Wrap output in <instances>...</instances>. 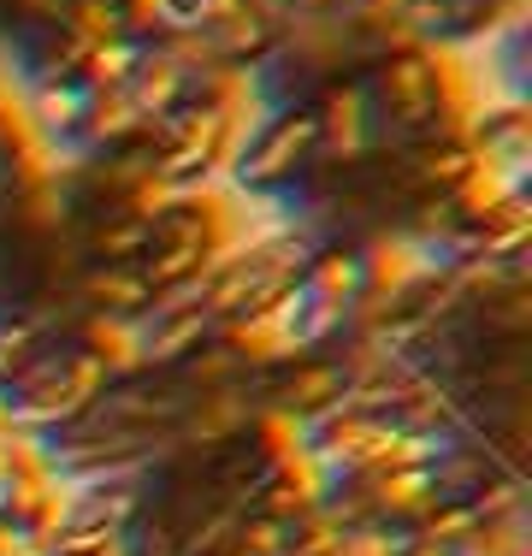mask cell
I'll use <instances>...</instances> for the list:
<instances>
[{
  "mask_svg": "<svg viewBox=\"0 0 532 556\" xmlns=\"http://www.w3.org/2000/svg\"><path fill=\"white\" fill-rule=\"evenodd\" d=\"M314 154H319L314 108L284 101V108H273L243 142H237V154L225 161V190H231L237 202H243V195H249V202L290 195V184L302 178V166H308Z\"/></svg>",
  "mask_w": 532,
  "mask_h": 556,
  "instance_id": "cell-1",
  "label": "cell"
},
{
  "mask_svg": "<svg viewBox=\"0 0 532 556\" xmlns=\"http://www.w3.org/2000/svg\"><path fill=\"white\" fill-rule=\"evenodd\" d=\"M314 125H319V149H326V161L350 172V166L372 149V137H379V125H372V101H367V84H331L326 101L314 108Z\"/></svg>",
  "mask_w": 532,
  "mask_h": 556,
  "instance_id": "cell-2",
  "label": "cell"
},
{
  "mask_svg": "<svg viewBox=\"0 0 532 556\" xmlns=\"http://www.w3.org/2000/svg\"><path fill=\"white\" fill-rule=\"evenodd\" d=\"M84 113H89V89L77 77H30L18 130L30 142H42V149H65L84 130Z\"/></svg>",
  "mask_w": 532,
  "mask_h": 556,
  "instance_id": "cell-3",
  "label": "cell"
},
{
  "mask_svg": "<svg viewBox=\"0 0 532 556\" xmlns=\"http://www.w3.org/2000/svg\"><path fill=\"white\" fill-rule=\"evenodd\" d=\"M302 290H308V302L331 314H355L367 296V261L355 243H314L308 267H302Z\"/></svg>",
  "mask_w": 532,
  "mask_h": 556,
  "instance_id": "cell-4",
  "label": "cell"
},
{
  "mask_svg": "<svg viewBox=\"0 0 532 556\" xmlns=\"http://www.w3.org/2000/svg\"><path fill=\"white\" fill-rule=\"evenodd\" d=\"M190 89H195V72L183 60H172L160 42L142 48V60H137V77L125 84V96L137 101V113L149 118V130L160 125V118H172L190 101Z\"/></svg>",
  "mask_w": 532,
  "mask_h": 556,
  "instance_id": "cell-5",
  "label": "cell"
},
{
  "mask_svg": "<svg viewBox=\"0 0 532 556\" xmlns=\"http://www.w3.org/2000/svg\"><path fill=\"white\" fill-rule=\"evenodd\" d=\"M343 396V367L331 362V355H314V362H296L284 379H278V391H273V403L266 408H284V415H296V420H326L331 415V403Z\"/></svg>",
  "mask_w": 532,
  "mask_h": 556,
  "instance_id": "cell-6",
  "label": "cell"
},
{
  "mask_svg": "<svg viewBox=\"0 0 532 556\" xmlns=\"http://www.w3.org/2000/svg\"><path fill=\"white\" fill-rule=\"evenodd\" d=\"M77 343L106 367V379H137L142 374V320H130V314H89Z\"/></svg>",
  "mask_w": 532,
  "mask_h": 556,
  "instance_id": "cell-7",
  "label": "cell"
},
{
  "mask_svg": "<svg viewBox=\"0 0 532 556\" xmlns=\"http://www.w3.org/2000/svg\"><path fill=\"white\" fill-rule=\"evenodd\" d=\"M77 296L96 314H130V320H142L154 308V290L142 278V267H89L77 278Z\"/></svg>",
  "mask_w": 532,
  "mask_h": 556,
  "instance_id": "cell-8",
  "label": "cell"
},
{
  "mask_svg": "<svg viewBox=\"0 0 532 556\" xmlns=\"http://www.w3.org/2000/svg\"><path fill=\"white\" fill-rule=\"evenodd\" d=\"M142 130H149V118L137 113V101H130L125 89H106V96H89L77 142H84V149H125V142H137Z\"/></svg>",
  "mask_w": 532,
  "mask_h": 556,
  "instance_id": "cell-9",
  "label": "cell"
},
{
  "mask_svg": "<svg viewBox=\"0 0 532 556\" xmlns=\"http://www.w3.org/2000/svg\"><path fill=\"white\" fill-rule=\"evenodd\" d=\"M149 249H154V219L130 214V207L106 214V219L96 225V237H89V255H96L101 267H137Z\"/></svg>",
  "mask_w": 532,
  "mask_h": 556,
  "instance_id": "cell-10",
  "label": "cell"
},
{
  "mask_svg": "<svg viewBox=\"0 0 532 556\" xmlns=\"http://www.w3.org/2000/svg\"><path fill=\"white\" fill-rule=\"evenodd\" d=\"M142 36H118V42H101L89 48L84 65H77V84L89 89V96H106V89H125L130 77H137V60H142Z\"/></svg>",
  "mask_w": 532,
  "mask_h": 556,
  "instance_id": "cell-11",
  "label": "cell"
},
{
  "mask_svg": "<svg viewBox=\"0 0 532 556\" xmlns=\"http://www.w3.org/2000/svg\"><path fill=\"white\" fill-rule=\"evenodd\" d=\"M60 30L72 36L77 48H101V42L130 36V24H125V12H118V0H65Z\"/></svg>",
  "mask_w": 532,
  "mask_h": 556,
  "instance_id": "cell-12",
  "label": "cell"
},
{
  "mask_svg": "<svg viewBox=\"0 0 532 556\" xmlns=\"http://www.w3.org/2000/svg\"><path fill=\"white\" fill-rule=\"evenodd\" d=\"M473 509H468V497H438L432 509L420 515L408 533H415V545H438V551H461L468 545V533H473Z\"/></svg>",
  "mask_w": 532,
  "mask_h": 556,
  "instance_id": "cell-13",
  "label": "cell"
},
{
  "mask_svg": "<svg viewBox=\"0 0 532 556\" xmlns=\"http://www.w3.org/2000/svg\"><path fill=\"white\" fill-rule=\"evenodd\" d=\"M415 533L408 527H391V521H355L343 533V551L338 556H408Z\"/></svg>",
  "mask_w": 532,
  "mask_h": 556,
  "instance_id": "cell-14",
  "label": "cell"
},
{
  "mask_svg": "<svg viewBox=\"0 0 532 556\" xmlns=\"http://www.w3.org/2000/svg\"><path fill=\"white\" fill-rule=\"evenodd\" d=\"M290 533H296V527L273 521V515H261V509H249L243 521H237L231 551H243V556H290Z\"/></svg>",
  "mask_w": 532,
  "mask_h": 556,
  "instance_id": "cell-15",
  "label": "cell"
},
{
  "mask_svg": "<svg viewBox=\"0 0 532 556\" xmlns=\"http://www.w3.org/2000/svg\"><path fill=\"white\" fill-rule=\"evenodd\" d=\"M237 374H243V362H237L231 343H202L190 362V391H219V386H237Z\"/></svg>",
  "mask_w": 532,
  "mask_h": 556,
  "instance_id": "cell-16",
  "label": "cell"
},
{
  "mask_svg": "<svg viewBox=\"0 0 532 556\" xmlns=\"http://www.w3.org/2000/svg\"><path fill=\"white\" fill-rule=\"evenodd\" d=\"M408 556H456V551H438V545H408Z\"/></svg>",
  "mask_w": 532,
  "mask_h": 556,
  "instance_id": "cell-17",
  "label": "cell"
},
{
  "mask_svg": "<svg viewBox=\"0 0 532 556\" xmlns=\"http://www.w3.org/2000/svg\"><path fill=\"white\" fill-rule=\"evenodd\" d=\"M225 556H243V551H225Z\"/></svg>",
  "mask_w": 532,
  "mask_h": 556,
  "instance_id": "cell-18",
  "label": "cell"
}]
</instances>
